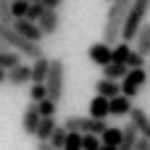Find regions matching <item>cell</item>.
I'll return each mask as SVG.
<instances>
[{
    "label": "cell",
    "instance_id": "cell-39",
    "mask_svg": "<svg viewBox=\"0 0 150 150\" xmlns=\"http://www.w3.org/2000/svg\"><path fill=\"white\" fill-rule=\"evenodd\" d=\"M148 74H150V69H148Z\"/></svg>",
    "mask_w": 150,
    "mask_h": 150
},
{
    "label": "cell",
    "instance_id": "cell-6",
    "mask_svg": "<svg viewBox=\"0 0 150 150\" xmlns=\"http://www.w3.org/2000/svg\"><path fill=\"white\" fill-rule=\"evenodd\" d=\"M145 82H148V69L142 66V69H129L127 71V76L121 79V95H127V98H137L140 95V90L145 87Z\"/></svg>",
    "mask_w": 150,
    "mask_h": 150
},
{
    "label": "cell",
    "instance_id": "cell-14",
    "mask_svg": "<svg viewBox=\"0 0 150 150\" xmlns=\"http://www.w3.org/2000/svg\"><path fill=\"white\" fill-rule=\"evenodd\" d=\"M134 50L142 55V58H150V21H145L134 37Z\"/></svg>",
    "mask_w": 150,
    "mask_h": 150
},
{
    "label": "cell",
    "instance_id": "cell-13",
    "mask_svg": "<svg viewBox=\"0 0 150 150\" xmlns=\"http://www.w3.org/2000/svg\"><path fill=\"white\" fill-rule=\"evenodd\" d=\"M129 121L137 127V132H140V137H148L150 140V113L145 108H132V113H129Z\"/></svg>",
    "mask_w": 150,
    "mask_h": 150
},
{
    "label": "cell",
    "instance_id": "cell-35",
    "mask_svg": "<svg viewBox=\"0 0 150 150\" xmlns=\"http://www.w3.org/2000/svg\"><path fill=\"white\" fill-rule=\"evenodd\" d=\"M0 84H5V69H0Z\"/></svg>",
    "mask_w": 150,
    "mask_h": 150
},
{
    "label": "cell",
    "instance_id": "cell-32",
    "mask_svg": "<svg viewBox=\"0 0 150 150\" xmlns=\"http://www.w3.org/2000/svg\"><path fill=\"white\" fill-rule=\"evenodd\" d=\"M134 150H150V140H148V137H140L137 145H134Z\"/></svg>",
    "mask_w": 150,
    "mask_h": 150
},
{
    "label": "cell",
    "instance_id": "cell-20",
    "mask_svg": "<svg viewBox=\"0 0 150 150\" xmlns=\"http://www.w3.org/2000/svg\"><path fill=\"white\" fill-rule=\"evenodd\" d=\"M55 127H58V124H55V116H50V119H42V121H40V127H37V132H34L37 142H47Z\"/></svg>",
    "mask_w": 150,
    "mask_h": 150
},
{
    "label": "cell",
    "instance_id": "cell-18",
    "mask_svg": "<svg viewBox=\"0 0 150 150\" xmlns=\"http://www.w3.org/2000/svg\"><path fill=\"white\" fill-rule=\"evenodd\" d=\"M90 116H92V119H100V121H105V119H108V98H103V95H95V98L90 100Z\"/></svg>",
    "mask_w": 150,
    "mask_h": 150
},
{
    "label": "cell",
    "instance_id": "cell-1",
    "mask_svg": "<svg viewBox=\"0 0 150 150\" xmlns=\"http://www.w3.org/2000/svg\"><path fill=\"white\" fill-rule=\"evenodd\" d=\"M129 8H132V0H113L111 3L108 16H105V26H103V42H108V45L121 42V26H124Z\"/></svg>",
    "mask_w": 150,
    "mask_h": 150
},
{
    "label": "cell",
    "instance_id": "cell-24",
    "mask_svg": "<svg viewBox=\"0 0 150 150\" xmlns=\"http://www.w3.org/2000/svg\"><path fill=\"white\" fill-rule=\"evenodd\" d=\"M37 108H40V116H42V119H50V116H55L58 103H55V100H50V98H45V100H40V103H37Z\"/></svg>",
    "mask_w": 150,
    "mask_h": 150
},
{
    "label": "cell",
    "instance_id": "cell-16",
    "mask_svg": "<svg viewBox=\"0 0 150 150\" xmlns=\"http://www.w3.org/2000/svg\"><path fill=\"white\" fill-rule=\"evenodd\" d=\"M137 140H140V132H137V127L129 121V124L121 129V145H119V150H134Z\"/></svg>",
    "mask_w": 150,
    "mask_h": 150
},
{
    "label": "cell",
    "instance_id": "cell-26",
    "mask_svg": "<svg viewBox=\"0 0 150 150\" xmlns=\"http://www.w3.org/2000/svg\"><path fill=\"white\" fill-rule=\"evenodd\" d=\"M26 11H29V3H26V0H13V3H11L13 21H16V18H26Z\"/></svg>",
    "mask_w": 150,
    "mask_h": 150
},
{
    "label": "cell",
    "instance_id": "cell-37",
    "mask_svg": "<svg viewBox=\"0 0 150 150\" xmlns=\"http://www.w3.org/2000/svg\"><path fill=\"white\" fill-rule=\"evenodd\" d=\"M26 3H42V0H26Z\"/></svg>",
    "mask_w": 150,
    "mask_h": 150
},
{
    "label": "cell",
    "instance_id": "cell-27",
    "mask_svg": "<svg viewBox=\"0 0 150 150\" xmlns=\"http://www.w3.org/2000/svg\"><path fill=\"white\" fill-rule=\"evenodd\" d=\"M100 137L98 134H82V150H100Z\"/></svg>",
    "mask_w": 150,
    "mask_h": 150
},
{
    "label": "cell",
    "instance_id": "cell-25",
    "mask_svg": "<svg viewBox=\"0 0 150 150\" xmlns=\"http://www.w3.org/2000/svg\"><path fill=\"white\" fill-rule=\"evenodd\" d=\"M66 134H69V132H66V127L61 124V127H55V129H53V134H50V140H47V142H50L53 148H63V145H66Z\"/></svg>",
    "mask_w": 150,
    "mask_h": 150
},
{
    "label": "cell",
    "instance_id": "cell-36",
    "mask_svg": "<svg viewBox=\"0 0 150 150\" xmlns=\"http://www.w3.org/2000/svg\"><path fill=\"white\" fill-rule=\"evenodd\" d=\"M100 150H119V148H111V145H100Z\"/></svg>",
    "mask_w": 150,
    "mask_h": 150
},
{
    "label": "cell",
    "instance_id": "cell-4",
    "mask_svg": "<svg viewBox=\"0 0 150 150\" xmlns=\"http://www.w3.org/2000/svg\"><path fill=\"white\" fill-rule=\"evenodd\" d=\"M63 84H66V66L61 58H53L50 61V71H47V79H45V87H47V98L61 103L63 98Z\"/></svg>",
    "mask_w": 150,
    "mask_h": 150
},
{
    "label": "cell",
    "instance_id": "cell-33",
    "mask_svg": "<svg viewBox=\"0 0 150 150\" xmlns=\"http://www.w3.org/2000/svg\"><path fill=\"white\" fill-rule=\"evenodd\" d=\"M37 150H63V148H53L50 142H37Z\"/></svg>",
    "mask_w": 150,
    "mask_h": 150
},
{
    "label": "cell",
    "instance_id": "cell-8",
    "mask_svg": "<svg viewBox=\"0 0 150 150\" xmlns=\"http://www.w3.org/2000/svg\"><path fill=\"white\" fill-rule=\"evenodd\" d=\"M87 55H90L92 63H98V66L103 69V66H108V63L113 61V45H108V42H95V45H90Z\"/></svg>",
    "mask_w": 150,
    "mask_h": 150
},
{
    "label": "cell",
    "instance_id": "cell-21",
    "mask_svg": "<svg viewBox=\"0 0 150 150\" xmlns=\"http://www.w3.org/2000/svg\"><path fill=\"white\" fill-rule=\"evenodd\" d=\"M100 142H103V145H111V148H119V145H121V129L105 127V132L100 134Z\"/></svg>",
    "mask_w": 150,
    "mask_h": 150
},
{
    "label": "cell",
    "instance_id": "cell-28",
    "mask_svg": "<svg viewBox=\"0 0 150 150\" xmlns=\"http://www.w3.org/2000/svg\"><path fill=\"white\" fill-rule=\"evenodd\" d=\"M63 150H82V134H79V132H69Z\"/></svg>",
    "mask_w": 150,
    "mask_h": 150
},
{
    "label": "cell",
    "instance_id": "cell-2",
    "mask_svg": "<svg viewBox=\"0 0 150 150\" xmlns=\"http://www.w3.org/2000/svg\"><path fill=\"white\" fill-rule=\"evenodd\" d=\"M0 40L11 47V50H16L18 55H24V58H40L42 55V47H40V42H32V40H26V37H21L16 29H13V24H0Z\"/></svg>",
    "mask_w": 150,
    "mask_h": 150
},
{
    "label": "cell",
    "instance_id": "cell-34",
    "mask_svg": "<svg viewBox=\"0 0 150 150\" xmlns=\"http://www.w3.org/2000/svg\"><path fill=\"white\" fill-rule=\"evenodd\" d=\"M5 50H11V47H8V45H5V42L0 40V53H5Z\"/></svg>",
    "mask_w": 150,
    "mask_h": 150
},
{
    "label": "cell",
    "instance_id": "cell-12",
    "mask_svg": "<svg viewBox=\"0 0 150 150\" xmlns=\"http://www.w3.org/2000/svg\"><path fill=\"white\" fill-rule=\"evenodd\" d=\"M37 24H40V29H42L45 37H53V34L61 29V16H58V11H47V8H45V13L40 16Z\"/></svg>",
    "mask_w": 150,
    "mask_h": 150
},
{
    "label": "cell",
    "instance_id": "cell-5",
    "mask_svg": "<svg viewBox=\"0 0 150 150\" xmlns=\"http://www.w3.org/2000/svg\"><path fill=\"white\" fill-rule=\"evenodd\" d=\"M63 127H66V132H79V134H103L105 132V121H100V119H92V116H66V121H63Z\"/></svg>",
    "mask_w": 150,
    "mask_h": 150
},
{
    "label": "cell",
    "instance_id": "cell-19",
    "mask_svg": "<svg viewBox=\"0 0 150 150\" xmlns=\"http://www.w3.org/2000/svg\"><path fill=\"white\" fill-rule=\"evenodd\" d=\"M127 71H129V66L127 63H116V61H111L108 66H103V76L105 79H113V82H121L127 76Z\"/></svg>",
    "mask_w": 150,
    "mask_h": 150
},
{
    "label": "cell",
    "instance_id": "cell-40",
    "mask_svg": "<svg viewBox=\"0 0 150 150\" xmlns=\"http://www.w3.org/2000/svg\"><path fill=\"white\" fill-rule=\"evenodd\" d=\"M11 3H13V0H11Z\"/></svg>",
    "mask_w": 150,
    "mask_h": 150
},
{
    "label": "cell",
    "instance_id": "cell-10",
    "mask_svg": "<svg viewBox=\"0 0 150 150\" xmlns=\"http://www.w3.org/2000/svg\"><path fill=\"white\" fill-rule=\"evenodd\" d=\"M40 121H42V116H40V108H37V103H29V105L24 108V116H21L24 134H32V137H34V132H37Z\"/></svg>",
    "mask_w": 150,
    "mask_h": 150
},
{
    "label": "cell",
    "instance_id": "cell-23",
    "mask_svg": "<svg viewBox=\"0 0 150 150\" xmlns=\"http://www.w3.org/2000/svg\"><path fill=\"white\" fill-rule=\"evenodd\" d=\"M29 98H32V103L45 100V98H47V87H45V82H32V87H29Z\"/></svg>",
    "mask_w": 150,
    "mask_h": 150
},
{
    "label": "cell",
    "instance_id": "cell-31",
    "mask_svg": "<svg viewBox=\"0 0 150 150\" xmlns=\"http://www.w3.org/2000/svg\"><path fill=\"white\" fill-rule=\"evenodd\" d=\"M42 5H45L47 11H58V8L63 5V0H42Z\"/></svg>",
    "mask_w": 150,
    "mask_h": 150
},
{
    "label": "cell",
    "instance_id": "cell-38",
    "mask_svg": "<svg viewBox=\"0 0 150 150\" xmlns=\"http://www.w3.org/2000/svg\"><path fill=\"white\" fill-rule=\"evenodd\" d=\"M105 3H113V0H105Z\"/></svg>",
    "mask_w": 150,
    "mask_h": 150
},
{
    "label": "cell",
    "instance_id": "cell-30",
    "mask_svg": "<svg viewBox=\"0 0 150 150\" xmlns=\"http://www.w3.org/2000/svg\"><path fill=\"white\" fill-rule=\"evenodd\" d=\"M42 13H45V5L42 3H29V11H26V18L29 21H40Z\"/></svg>",
    "mask_w": 150,
    "mask_h": 150
},
{
    "label": "cell",
    "instance_id": "cell-9",
    "mask_svg": "<svg viewBox=\"0 0 150 150\" xmlns=\"http://www.w3.org/2000/svg\"><path fill=\"white\" fill-rule=\"evenodd\" d=\"M13 29L21 34V37H26V40H32V42H42V29H40V24L37 21H29V18H16L13 21Z\"/></svg>",
    "mask_w": 150,
    "mask_h": 150
},
{
    "label": "cell",
    "instance_id": "cell-7",
    "mask_svg": "<svg viewBox=\"0 0 150 150\" xmlns=\"http://www.w3.org/2000/svg\"><path fill=\"white\" fill-rule=\"evenodd\" d=\"M26 82H32V66H26V63H16V66L5 69V84L24 87Z\"/></svg>",
    "mask_w": 150,
    "mask_h": 150
},
{
    "label": "cell",
    "instance_id": "cell-15",
    "mask_svg": "<svg viewBox=\"0 0 150 150\" xmlns=\"http://www.w3.org/2000/svg\"><path fill=\"white\" fill-rule=\"evenodd\" d=\"M95 92L98 95H103V98H116V95H121V82H113V79H100V82H95Z\"/></svg>",
    "mask_w": 150,
    "mask_h": 150
},
{
    "label": "cell",
    "instance_id": "cell-11",
    "mask_svg": "<svg viewBox=\"0 0 150 150\" xmlns=\"http://www.w3.org/2000/svg\"><path fill=\"white\" fill-rule=\"evenodd\" d=\"M132 108H134V103H132V98H127V95H116V98L108 100V116L121 119V116H129Z\"/></svg>",
    "mask_w": 150,
    "mask_h": 150
},
{
    "label": "cell",
    "instance_id": "cell-3",
    "mask_svg": "<svg viewBox=\"0 0 150 150\" xmlns=\"http://www.w3.org/2000/svg\"><path fill=\"white\" fill-rule=\"evenodd\" d=\"M148 13H150V0H132V8H129V13L124 18V26H121V40L124 42H132L137 37V32L145 24Z\"/></svg>",
    "mask_w": 150,
    "mask_h": 150
},
{
    "label": "cell",
    "instance_id": "cell-29",
    "mask_svg": "<svg viewBox=\"0 0 150 150\" xmlns=\"http://www.w3.org/2000/svg\"><path fill=\"white\" fill-rule=\"evenodd\" d=\"M0 24H13V13H11V0H0Z\"/></svg>",
    "mask_w": 150,
    "mask_h": 150
},
{
    "label": "cell",
    "instance_id": "cell-17",
    "mask_svg": "<svg viewBox=\"0 0 150 150\" xmlns=\"http://www.w3.org/2000/svg\"><path fill=\"white\" fill-rule=\"evenodd\" d=\"M47 71H50V58L40 55L32 61V82H45L47 79Z\"/></svg>",
    "mask_w": 150,
    "mask_h": 150
},
{
    "label": "cell",
    "instance_id": "cell-22",
    "mask_svg": "<svg viewBox=\"0 0 150 150\" xmlns=\"http://www.w3.org/2000/svg\"><path fill=\"white\" fill-rule=\"evenodd\" d=\"M132 50H134V47H129V42H124V40L116 42V45H113V61H116V63H127L129 55H132Z\"/></svg>",
    "mask_w": 150,
    "mask_h": 150
}]
</instances>
